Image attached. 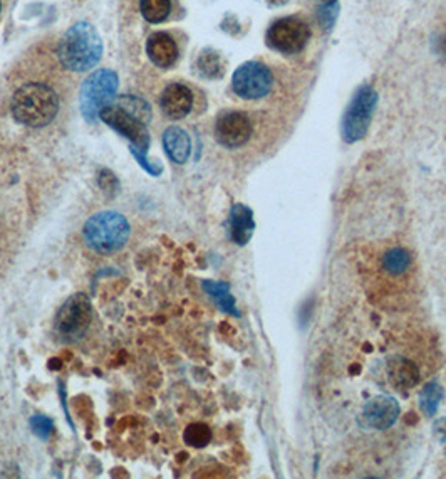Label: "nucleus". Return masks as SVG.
<instances>
[{
  "mask_svg": "<svg viewBox=\"0 0 446 479\" xmlns=\"http://www.w3.org/2000/svg\"><path fill=\"white\" fill-rule=\"evenodd\" d=\"M435 434L438 436L441 443H446V419H440V421L435 424Z\"/></svg>",
  "mask_w": 446,
  "mask_h": 479,
  "instance_id": "a878e982",
  "label": "nucleus"
},
{
  "mask_svg": "<svg viewBox=\"0 0 446 479\" xmlns=\"http://www.w3.org/2000/svg\"><path fill=\"white\" fill-rule=\"evenodd\" d=\"M118 106L125 109L126 113L133 114V116L138 118L139 121L146 123V125L151 120V108H150V104H148L144 100H141V97L133 96V95L121 96L120 100H118Z\"/></svg>",
  "mask_w": 446,
  "mask_h": 479,
  "instance_id": "a211bd4d",
  "label": "nucleus"
},
{
  "mask_svg": "<svg viewBox=\"0 0 446 479\" xmlns=\"http://www.w3.org/2000/svg\"><path fill=\"white\" fill-rule=\"evenodd\" d=\"M309 37H311L309 25L297 17H286V19L277 20L272 24L269 34H267L270 48L284 54L299 53L307 44Z\"/></svg>",
  "mask_w": 446,
  "mask_h": 479,
  "instance_id": "1a4fd4ad",
  "label": "nucleus"
},
{
  "mask_svg": "<svg viewBox=\"0 0 446 479\" xmlns=\"http://www.w3.org/2000/svg\"><path fill=\"white\" fill-rule=\"evenodd\" d=\"M203 290H205L210 298L218 304L223 311L230 313V315L239 316L240 313L237 311L235 299L230 295V286L227 283H215V281H203Z\"/></svg>",
  "mask_w": 446,
  "mask_h": 479,
  "instance_id": "f3484780",
  "label": "nucleus"
},
{
  "mask_svg": "<svg viewBox=\"0 0 446 479\" xmlns=\"http://www.w3.org/2000/svg\"><path fill=\"white\" fill-rule=\"evenodd\" d=\"M443 398V389L440 387L438 382H430L419 393V405H421L423 412L428 417H433L438 410L440 400Z\"/></svg>",
  "mask_w": 446,
  "mask_h": 479,
  "instance_id": "aec40b11",
  "label": "nucleus"
},
{
  "mask_svg": "<svg viewBox=\"0 0 446 479\" xmlns=\"http://www.w3.org/2000/svg\"><path fill=\"white\" fill-rule=\"evenodd\" d=\"M31 429L39 439L48 440L49 436L53 434V431H54V422L50 421L49 417H46V415H41V414L32 415Z\"/></svg>",
  "mask_w": 446,
  "mask_h": 479,
  "instance_id": "b1692460",
  "label": "nucleus"
},
{
  "mask_svg": "<svg viewBox=\"0 0 446 479\" xmlns=\"http://www.w3.org/2000/svg\"><path fill=\"white\" fill-rule=\"evenodd\" d=\"M377 104V93L371 86H363L356 93L342 120V138L346 143H356L368 133Z\"/></svg>",
  "mask_w": 446,
  "mask_h": 479,
  "instance_id": "423d86ee",
  "label": "nucleus"
},
{
  "mask_svg": "<svg viewBox=\"0 0 446 479\" xmlns=\"http://www.w3.org/2000/svg\"><path fill=\"white\" fill-rule=\"evenodd\" d=\"M398 415H399L398 402L394 400L393 397L379 396V397L371 398V400L364 405L361 419H363V424L366 427L382 431L393 426V424L396 422Z\"/></svg>",
  "mask_w": 446,
  "mask_h": 479,
  "instance_id": "9b49d317",
  "label": "nucleus"
},
{
  "mask_svg": "<svg viewBox=\"0 0 446 479\" xmlns=\"http://www.w3.org/2000/svg\"><path fill=\"white\" fill-rule=\"evenodd\" d=\"M274 84V76L262 62H245L233 73L232 88L244 100H258L269 95Z\"/></svg>",
  "mask_w": 446,
  "mask_h": 479,
  "instance_id": "6e6552de",
  "label": "nucleus"
},
{
  "mask_svg": "<svg viewBox=\"0 0 446 479\" xmlns=\"http://www.w3.org/2000/svg\"><path fill=\"white\" fill-rule=\"evenodd\" d=\"M183 439H185V443L191 447H198V449L205 447L210 444V440H211V431H210V427L202 422L190 424V426L185 429Z\"/></svg>",
  "mask_w": 446,
  "mask_h": 479,
  "instance_id": "4be33fe9",
  "label": "nucleus"
},
{
  "mask_svg": "<svg viewBox=\"0 0 446 479\" xmlns=\"http://www.w3.org/2000/svg\"><path fill=\"white\" fill-rule=\"evenodd\" d=\"M322 2H324V4H326V6H327V4H334V2H335V0H322Z\"/></svg>",
  "mask_w": 446,
  "mask_h": 479,
  "instance_id": "cd10ccee",
  "label": "nucleus"
},
{
  "mask_svg": "<svg viewBox=\"0 0 446 479\" xmlns=\"http://www.w3.org/2000/svg\"><path fill=\"white\" fill-rule=\"evenodd\" d=\"M59 112L57 95L41 83H29L15 91L12 114L20 125L31 128L48 126Z\"/></svg>",
  "mask_w": 446,
  "mask_h": 479,
  "instance_id": "f03ea898",
  "label": "nucleus"
},
{
  "mask_svg": "<svg viewBox=\"0 0 446 479\" xmlns=\"http://www.w3.org/2000/svg\"><path fill=\"white\" fill-rule=\"evenodd\" d=\"M410 262L411 257L407 251L401 248H394L384 254L382 266H384V269L391 274H403L407 268H410Z\"/></svg>",
  "mask_w": 446,
  "mask_h": 479,
  "instance_id": "412c9836",
  "label": "nucleus"
},
{
  "mask_svg": "<svg viewBox=\"0 0 446 479\" xmlns=\"http://www.w3.org/2000/svg\"><path fill=\"white\" fill-rule=\"evenodd\" d=\"M118 74L111 69H97L92 73L81 88V113L86 121L92 123L99 118L101 109L111 104L118 91Z\"/></svg>",
  "mask_w": 446,
  "mask_h": 479,
  "instance_id": "20e7f679",
  "label": "nucleus"
},
{
  "mask_svg": "<svg viewBox=\"0 0 446 479\" xmlns=\"http://www.w3.org/2000/svg\"><path fill=\"white\" fill-rule=\"evenodd\" d=\"M146 53L158 67H172L178 59V48L175 41L165 32H156L148 39Z\"/></svg>",
  "mask_w": 446,
  "mask_h": 479,
  "instance_id": "2eb2a0df",
  "label": "nucleus"
},
{
  "mask_svg": "<svg viewBox=\"0 0 446 479\" xmlns=\"http://www.w3.org/2000/svg\"><path fill=\"white\" fill-rule=\"evenodd\" d=\"M97 182H99L101 190H103L108 197H114V195L118 194V190H120V182H118L116 175L109 170H101Z\"/></svg>",
  "mask_w": 446,
  "mask_h": 479,
  "instance_id": "393cba45",
  "label": "nucleus"
},
{
  "mask_svg": "<svg viewBox=\"0 0 446 479\" xmlns=\"http://www.w3.org/2000/svg\"><path fill=\"white\" fill-rule=\"evenodd\" d=\"M197 67H198L200 76H203V78H208V79H215V78H218V76H222V69H223L218 54H215L214 50H205V53L198 58Z\"/></svg>",
  "mask_w": 446,
  "mask_h": 479,
  "instance_id": "5701e85b",
  "label": "nucleus"
},
{
  "mask_svg": "<svg viewBox=\"0 0 446 479\" xmlns=\"http://www.w3.org/2000/svg\"><path fill=\"white\" fill-rule=\"evenodd\" d=\"M83 234L88 248L96 252L109 254L125 248L131 236V226L120 212L106 210L92 215L84 224Z\"/></svg>",
  "mask_w": 446,
  "mask_h": 479,
  "instance_id": "7ed1b4c3",
  "label": "nucleus"
},
{
  "mask_svg": "<svg viewBox=\"0 0 446 479\" xmlns=\"http://www.w3.org/2000/svg\"><path fill=\"white\" fill-rule=\"evenodd\" d=\"M386 372H388L389 382L399 392L413 389L419 382V370L411 360L403 357H393L386 363Z\"/></svg>",
  "mask_w": 446,
  "mask_h": 479,
  "instance_id": "4468645a",
  "label": "nucleus"
},
{
  "mask_svg": "<svg viewBox=\"0 0 446 479\" xmlns=\"http://www.w3.org/2000/svg\"><path fill=\"white\" fill-rule=\"evenodd\" d=\"M215 135L223 147L239 148L245 145L252 137V123L244 113H227L216 121Z\"/></svg>",
  "mask_w": 446,
  "mask_h": 479,
  "instance_id": "9d476101",
  "label": "nucleus"
},
{
  "mask_svg": "<svg viewBox=\"0 0 446 479\" xmlns=\"http://www.w3.org/2000/svg\"><path fill=\"white\" fill-rule=\"evenodd\" d=\"M92 321V304L84 292H76L66 299L54 320V332L62 342H78Z\"/></svg>",
  "mask_w": 446,
  "mask_h": 479,
  "instance_id": "39448f33",
  "label": "nucleus"
},
{
  "mask_svg": "<svg viewBox=\"0 0 446 479\" xmlns=\"http://www.w3.org/2000/svg\"><path fill=\"white\" fill-rule=\"evenodd\" d=\"M270 4H284V2H287V0H269Z\"/></svg>",
  "mask_w": 446,
  "mask_h": 479,
  "instance_id": "bb28decb",
  "label": "nucleus"
},
{
  "mask_svg": "<svg viewBox=\"0 0 446 479\" xmlns=\"http://www.w3.org/2000/svg\"><path fill=\"white\" fill-rule=\"evenodd\" d=\"M99 118L106 125L111 126L131 143V154L134 156H146L150 148V133L146 123L139 121L133 114L126 113L120 106L108 104L101 109Z\"/></svg>",
  "mask_w": 446,
  "mask_h": 479,
  "instance_id": "0eeeda50",
  "label": "nucleus"
},
{
  "mask_svg": "<svg viewBox=\"0 0 446 479\" xmlns=\"http://www.w3.org/2000/svg\"><path fill=\"white\" fill-rule=\"evenodd\" d=\"M161 109L172 120H180L185 118L186 114L191 112V106H193V95H191L190 88H186L185 84L173 83L169 84L167 90L161 95Z\"/></svg>",
  "mask_w": 446,
  "mask_h": 479,
  "instance_id": "f8f14e48",
  "label": "nucleus"
},
{
  "mask_svg": "<svg viewBox=\"0 0 446 479\" xmlns=\"http://www.w3.org/2000/svg\"><path fill=\"white\" fill-rule=\"evenodd\" d=\"M172 0H141V14L148 22L160 24L169 15Z\"/></svg>",
  "mask_w": 446,
  "mask_h": 479,
  "instance_id": "6ab92c4d",
  "label": "nucleus"
},
{
  "mask_svg": "<svg viewBox=\"0 0 446 479\" xmlns=\"http://www.w3.org/2000/svg\"><path fill=\"white\" fill-rule=\"evenodd\" d=\"M163 147L169 158L178 165H183L188 160L191 151V142L188 133L180 126H169L163 133Z\"/></svg>",
  "mask_w": 446,
  "mask_h": 479,
  "instance_id": "dca6fc26",
  "label": "nucleus"
},
{
  "mask_svg": "<svg viewBox=\"0 0 446 479\" xmlns=\"http://www.w3.org/2000/svg\"><path fill=\"white\" fill-rule=\"evenodd\" d=\"M253 229L255 220L252 210L247 205H242V203L233 205L227 222V232L232 243H235L237 245H245L252 237Z\"/></svg>",
  "mask_w": 446,
  "mask_h": 479,
  "instance_id": "ddd939ff",
  "label": "nucleus"
},
{
  "mask_svg": "<svg viewBox=\"0 0 446 479\" xmlns=\"http://www.w3.org/2000/svg\"><path fill=\"white\" fill-rule=\"evenodd\" d=\"M57 56L66 69L84 73L92 69L103 56V42L91 24L78 22L64 34Z\"/></svg>",
  "mask_w": 446,
  "mask_h": 479,
  "instance_id": "f257e3e1",
  "label": "nucleus"
}]
</instances>
